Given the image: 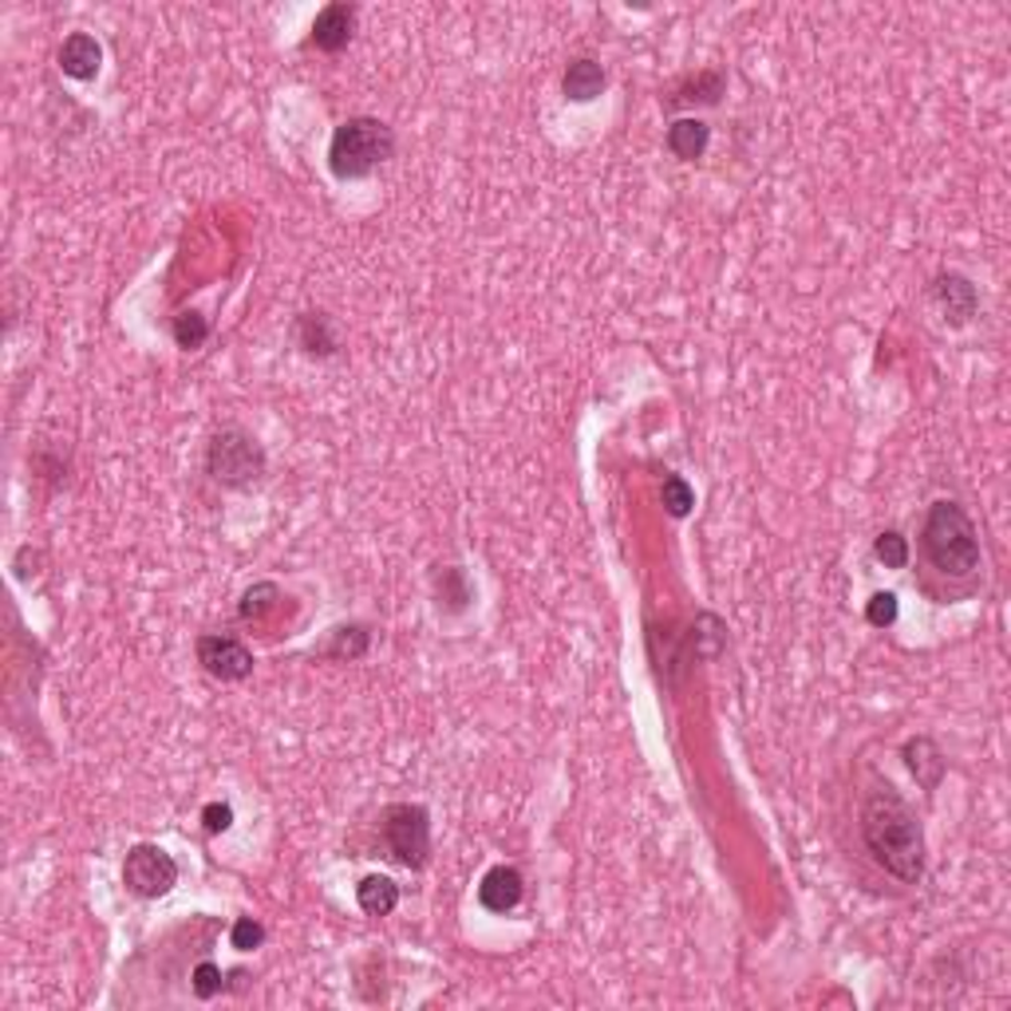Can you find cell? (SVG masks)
<instances>
[{"label": "cell", "instance_id": "6da1fadb", "mask_svg": "<svg viewBox=\"0 0 1011 1011\" xmlns=\"http://www.w3.org/2000/svg\"><path fill=\"white\" fill-rule=\"evenodd\" d=\"M861 838L877 866H885L897 881L917 885L925 877V834L912 806L893 786H877L861 803Z\"/></svg>", "mask_w": 1011, "mask_h": 1011}, {"label": "cell", "instance_id": "7a4b0ae2", "mask_svg": "<svg viewBox=\"0 0 1011 1011\" xmlns=\"http://www.w3.org/2000/svg\"><path fill=\"white\" fill-rule=\"evenodd\" d=\"M925 553H929L932 569H940L944 578H968L980 565V538L976 525L968 518V510L952 498H940L929 506L925 518Z\"/></svg>", "mask_w": 1011, "mask_h": 1011}, {"label": "cell", "instance_id": "3957f363", "mask_svg": "<svg viewBox=\"0 0 1011 1011\" xmlns=\"http://www.w3.org/2000/svg\"><path fill=\"white\" fill-rule=\"evenodd\" d=\"M396 154V131L388 123H379L371 115L344 119L333 131L328 143V171L340 182L368 178L376 166H384Z\"/></svg>", "mask_w": 1011, "mask_h": 1011}, {"label": "cell", "instance_id": "277c9868", "mask_svg": "<svg viewBox=\"0 0 1011 1011\" xmlns=\"http://www.w3.org/2000/svg\"><path fill=\"white\" fill-rule=\"evenodd\" d=\"M206 470L217 487H229V490L257 487L265 474L262 442L253 439V435H245L242 427H226V431H217L214 439H210Z\"/></svg>", "mask_w": 1011, "mask_h": 1011}, {"label": "cell", "instance_id": "5b68a950", "mask_svg": "<svg viewBox=\"0 0 1011 1011\" xmlns=\"http://www.w3.org/2000/svg\"><path fill=\"white\" fill-rule=\"evenodd\" d=\"M379 834L388 841L391 858L407 869H423L431 858V814L416 803H396L384 810Z\"/></svg>", "mask_w": 1011, "mask_h": 1011}, {"label": "cell", "instance_id": "8992f818", "mask_svg": "<svg viewBox=\"0 0 1011 1011\" xmlns=\"http://www.w3.org/2000/svg\"><path fill=\"white\" fill-rule=\"evenodd\" d=\"M123 881L126 889L143 901H154V897H166L178 885V861L166 854L163 846H131L126 849V861H123Z\"/></svg>", "mask_w": 1011, "mask_h": 1011}, {"label": "cell", "instance_id": "52a82bcc", "mask_svg": "<svg viewBox=\"0 0 1011 1011\" xmlns=\"http://www.w3.org/2000/svg\"><path fill=\"white\" fill-rule=\"evenodd\" d=\"M198 664L214 680H249L253 676V652L234 636H217L206 632L198 636Z\"/></svg>", "mask_w": 1011, "mask_h": 1011}, {"label": "cell", "instance_id": "ba28073f", "mask_svg": "<svg viewBox=\"0 0 1011 1011\" xmlns=\"http://www.w3.org/2000/svg\"><path fill=\"white\" fill-rule=\"evenodd\" d=\"M932 300L940 305V313H944L948 325H968L976 316V308H980V293H976V285L964 277V273H940L937 280H932Z\"/></svg>", "mask_w": 1011, "mask_h": 1011}, {"label": "cell", "instance_id": "9c48e42d", "mask_svg": "<svg viewBox=\"0 0 1011 1011\" xmlns=\"http://www.w3.org/2000/svg\"><path fill=\"white\" fill-rule=\"evenodd\" d=\"M353 28H356V9L353 4H344V0H333V4H325V9L316 12L313 44L320 48V52H340V48H348V40H353Z\"/></svg>", "mask_w": 1011, "mask_h": 1011}, {"label": "cell", "instance_id": "30bf717a", "mask_svg": "<svg viewBox=\"0 0 1011 1011\" xmlns=\"http://www.w3.org/2000/svg\"><path fill=\"white\" fill-rule=\"evenodd\" d=\"M522 893H525V881H522V874H518L514 866L487 869V877L479 881V905L487 912H510V909H518Z\"/></svg>", "mask_w": 1011, "mask_h": 1011}, {"label": "cell", "instance_id": "8fae6325", "mask_svg": "<svg viewBox=\"0 0 1011 1011\" xmlns=\"http://www.w3.org/2000/svg\"><path fill=\"white\" fill-rule=\"evenodd\" d=\"M100 63H103V48L95 37H88V32H72V37L60 44V72L68 75V80H95L100 75Z\"/></svg>", "mask_w": 1011, "mask_h": 1011}, {"label": "cell", "instance_id": "7c38bea8", "mask_svg": "<svg viewBox=\"0 0 1011 1011\" xmlns=\"http://www.w3.org/2000/svg\"><path fill=\"white\" fill-rule=\"evenodd\" d=\"M293 336L308 356H336L340 353V328L328 313H300Z\"/></svg>", "mask_w": 1011, "mask_h": 1011}, {"label": "cell", "instance_id": "4fadbf2b", "mask_svg": "<svg viewBox=\"0 0 1011 1011\" xmlns=\"http://www.w3.org/2000/svg\"><path fill=\"white\" fill-rule=\"evenodd\" d=\"M605 68L596 60H573L565 68V75H561V91H565V100L573 103H593L601 91H605Z\"/></svg>", "mask_w": 1011, "mask_h": 1011}, {"label": "cell", "instance_id": "5bb4252c", "mask_svg": "<svg viewBox=\"0 0 1011 1011\" xmlns=\"http://www.w3.org/2000/svg\"><path fill=\"white\" fill-rule=\"evenodd\" d=\"M707 143H712V126H707L704 119H676V123L668 126V151L676 154V159H684V163L704 159Z\"/></svg>", "mask_w": 1011, "mask_h": 1011}, {"label": "cell", "instance_id": "9a60e30c", "mask_svg": "<svg viewBox=\"0 0 1011 1011\" xmlns=\"http://www.w3.org/2000/svg\"><path fill=\"white\" fill-rule=\"evenodd\" d=\"M723 88H727V80H723V72H699L692 75L687 83H680L676 91H672L668 100H664V108L676 111V108H687V103H699V108H712V103H719Z\"/></svg>", "mask_w": 1011, "mask_h": 1011}, {"label": "cell", "instance_id": "2e32d148", "mask_svg": "<svg viewBox=\"0 0 1011 1011\" xmlns=\"http://www.w3.org/2000/svg\"><path fill=\"white\" fill-rule=\"evenodd\" d=\"M905 763H909V770L917 775V783H921L925 790H932V786L940 783V775H944V755H940L937 743L925 739V735L905 743Z\"/></svg>", "mask_w": 1011, "mask_h": 1011}, {"label": "cell", "instance_id": "e0dca14e", "mask_svg": "<svg viewBox=\"0 0 1011 1011\" xmlns=\"http://www.w3.org/2000/svg\"><path fill=\"white\" fill-rule=\"evenodd\" d=\"M356 901H360V909L368 912V917H388V912H396V905H399V885L384 874H368L360 885H356Z\"/></svg>", "mask_w": 1011, "mask_h": 1011}, {"label": "cell", "instance_id": "ac0fdd59", "mask_svg": "<svg viewBox=\"0 0 1011 1011\" xmlns=\"http://www.w3.org/2000/svg\"><path fill=\"white\" fill-rule=\"evenodd\" d=\"M371 644V632L364 624H348V629H336L333 641L325 644V656L333 660H360Z\"/></svg>", "mask_w": 1011, "mask_h": 1011}, {"label": "cell", "instance_id": "d6986e66", "mask_svg": "<svg viewBox=\"0 0 1011 1011\" xmlns=\"http://www.w3.org/2000/svg\"><path fill=\"white\" fill-rule=\"evenodd\" d=\"M280 601V589L273 585V581H257L253 589H245L242 605H237V616L242 621H262V616H269L273 609H277Z\"/></svg>", "mask_w": 1011, "mask_h": 1011}, {"label": "cell", "instance_id": "ffe728a7", "mask_svg": "<svg viewBox=\"0 0 1011 1011\" xmlns=\"http://www.w3.org/2000/svg\"><path fill=\"white\" fill-rule=\"evenodd\" d=\"M435 581H439V605L447 601V609L451 613H462V609L470 605V585H467V573H462L459 565H447L435 573Z\"/></svg>", "mask_w": 1011, "mask_h": 1011}, {"label": "cell", "instance_id": "44dd1931", "mask_svg": "<svg viewBox=\"0 0 1011 1011\" xmlns=\"http://www.w3.org/2000/svg\"><path fill=\"white\" fill-rule=\"evenodd\" d=\"M660 502H664V510H668L672 518H687L695 506V490L687 487V479H680V474H668V479L660 482Z\"/></svg>", "mask_w": 1011, "mask_h": 1011}, {"label": "cell", "instance_id": "7402d4cb", "mask_svg": "<svg viewBox=\"0 0 1011 1011\" xmlns=\"http://www.w3.org/2000/svg\"><path fill=\"white\" fill-rule=\"evenodd\" d=\"M206 336H210V325H206V316H198V313H178L174 316V340H178V348H202L206 344Z\"/></svg>", "mask_w": 1011, "mask_h": 1011}, {"label": "cell", "instance_id": "603a6c76", "mask_svg": "<svg viewBox=\"0 0 1011 1011\" xmlns=\"http://www.w3.org/2000/svg\"><path fill=\"white\" fill-rule=\"evenodd\" d=\"M874 553L885 569H905L909 565V542H905L897 530H885L881 538L874 542Z\"/></svg>", "mask_w": 1011, "mask_h": 1011}, {"label": "cell", "instance_id": "cb8c5ba5", "mask_svg": "<svg viewBox=\"0 0 1011 1011\" xmlns=\"http://www.w3.org/2000/svg\"><path fill=\"white\" fill-rule=\"evenodd\" d=\"M190 980H194V995H198V1000H214V995L226 988V980H222V968L210 964V960H202V964L194 968V976H190Z\"/></svg>", "mask_w": 1011, "mask_h": 1011}, {"label": "cell", "instance_id": "d4e9b609", "mask_svg": "<svg viewBox=\"0 0 1011 1011\" xmlns=\"http://www.w3.org/2000/svg\"><path fill=\"white\" fill-rule=\"evenodd\" d=\"M866 621L874 624V629H889V624L897 621V596L893 593H874V596H869Z\"/></svg>", "mask_w": 1011, "mask_h": 1011}, {"label": "cell", "instance_id": "484cf974", "mask_svg": "<svg viewBox=\"0 0 1011 1011\" xmlns=\"http://www.w3.org/2000/svg\"><path fill=\"white\" fill-rule=\"evenodd\" d=\"M229 940H234L237 952H253V948H262L265 940V929L253 917H237L234 921V932H229Z\"/></svg>", "mask_w": 1011, "mask_h": 1011}, {"label": "cell", "instance_id": "4316f807", "mask_svg": "<svg viewBox=\"0 0 1011 1011\" xmlns=\"http://www.w3.org/2000/svg\"><path fill=\"white\" fill-rule=\"evenodd\" d=\"M202 826H206V834H226L229 826H234V806L210 803L206 810H202Z\"/></svg>", "mask_w": 1011, "mask_h": 1011}]
</instances>
